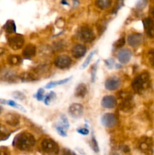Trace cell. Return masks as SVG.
I'll use <instances>...</instances> for the list:
<instances>
[{"label":"cell","instance_id":"obj_2","mask_svg":"<svg viewBox=\"0 0 154 155\" xmlns=\"http://www.w3.org/2000/svg\"><path fill=\"white\" fill-rule=\"evenodd\" d=\"M132 89L136 93L142 94L150 86V77L148 72H143L133 81Z\"/></svg>","mask_w":154,"mask_h":155},{"label":"cell","instance_id":"obj_38","mask_svg":"<svg viewBox=\"0 0 154 155\" xmlns=\"http://www.w3.org/2000/svg\"><path fill=\"white\" fill-rule=\"evenodd\" d=\"M13 95H14V97L15 98H18V99L23 100V99H24V98H25V95H24V94L21 93V92H14Z\"/></svg>","mask_w":154,"mask_h":155},{"label":"cell","instance_id":"obj_24","mask_svg":"<svg viewBox=\"0 0 154 155\" xmlns=\"http://www.w3.org/2000/svg\"><path fill=\"white\" fill-rule=\"evenodd\" d=\"M8 63L11 65H18L21 62V58L20 56L11 54L8 57Z\"/></svg>","mask_w":154,"mask_h":155},{"label":"cell","instance_id":"obj_15","mask_svg":"<svg viewBox=\"0 0 154 155\" xmlns=\"http://www.w3.org/2000/svg\"><path fill=\"white\" fill-rule=\"evenodd\" d=\"M143 40V37H142L141 34H137V33H134V34L130 35L128 37V43L131 46L135 47L140 45Z\"/></svg>","mask_w":154,"mask_h":155},{"label":"cell","instance_id":"obj_27","mask_svg":"<svg viewBox=\"0 0 154 155\" xmlns=\"http://www.w3.org/2000/svg\"><path fill=\"white\" fill-rule=\"evenodd\" d=\"M9 135H8V131L2 125L0 124V141L5 140L7 138H8Z\"/></svg>","mask_w":154,"mask_h":155},{"label":"cell","instance_id":"obj_4","mask_svg":"<svg viewBox=\"0 0 154 155\" xmlns=\"http://www.w3.org/2000/svg\"><path fill=\"white\" fill-rule=\"evenodd\" d=\"M152 145H153V142L152 139L146 136L140 138L138 142V148L142 152L145 154H150L152 151Z\"/></svg>","mask_w":154,"mask_h":155},{"label":"cell","instance_id":"obj_11","mask_svg":"<svg viewBox=\"0 0 154 155\" xmlns=\"http://www.w3.org/2000/svg\"><path fill=\"white\" fill-rule=\"evenodd\" d=\"M117 101L113 95H106L101 100V105L104 108H114L116 106Z\"/></svg>","mask_w":154,"mask_h":155},{"label":"cell","instance_id":"obj_44","mask_svg":"<svg viewBox=\"0 0 154 155\" xmlns=\"http://www.w3.org/2000/svg\"><path fill=\"white\" fill-rule=\"evenodd\" d=\"M0 102H1V103H2V104H6V101H5V100L0 99Z\"/></svg>","mask_w":154,"mask_h":155},{"label":"cell","instance_id":"obj_33","mask_svg":"<svg viewBox=\"0 0 154 155\" xmlns=\"http://www.w3.org/2000/svg\"><path fill=\"white\" fill-rule=\"evenodd\" d=\"M6 104H8V105H10V106H11V107H17V108H19L20 110H23V111H24V112L26 111L25 109H24L22 106H21L20 104H18L17 103H15L14 101H13L8 100V101H6Z\"/></svg>","mask_w":154,"mask_h":155},{"label":"cell","instance_id":"obj_1","mask_svg":"<svg viewBox=\"0 0 154 155\" xmlns=\"http://www.w3.org/2000/svg\"><path fill=\"white\" fill-rule=\"evenodd\" d=\"M36 139L30 133L24 132L15 136L13 141V145L21 151H29L35 145Z\"/></svg>","mask_w":154,"mask_h":155},{"label":"cell","instance_id":"obj_48","mask_svg":"<svg viewBox=\"0 0 154 155\" xmlns=\"http://www.w3.org/2000/svg\"><path fill=\"white\" fill-rule=\"evenodd\" d=\"M113 155H119V154H114Z\"/></svg>","mask_w":154,"mask_h":155},{"label":"cell","instance_id":"obj_35","mask_svg":"<svg viewBox=\"0 0 154 155\" xmlns=\"http://www.w3.org/2000/svg\"><path fill=\"white\" fill-rule=\"evenodd\" d=\"M60 119H61L62 126H63L65 129H66V130H67V129L69 128V122H68L67 117H66L65 115H61V117H60Z\"/></svg>","mask_w":154,"mask_h":155},{"label":"cell","instance_id":"obj_45","mask_svg":"<svg viewBox=\"0 0 154 155\" xmlns=\"http://www.w3.org/2000/svg\"><path fill=\"white\" fill-rule=\"evenodd\" d=\"M62 4H65V5H68V3L66 2H61Z\"/></svg>","mask_w":154,"mask_h":155},{"label":"cell","instance_id":"obj_39","mask_svg":"<svg viewBox=\"0 0 154 155\" xmlns=\"http://www.w3.org/2000/svg\"><path fill=\"white\" fill-rule=\"evenodd\" d=\"M98 62L95 64V65L93 66L91 69V81L94 82L95 81V75H96V71H97V64H98Z\"/></svg>","mask_w":154,"mask_h":155},{"label":"cell","instance_id":"obj_43","mask_svg":"<svg viewBox=\"0 0 154 155\" xmlns=\"http://www.w3.org/2000/svg\"><path fill=\"white\" fill-rule=\"evenodd\" d=\"M78 150H79V152H80V153H81V154H82V155H86L85 154V153H84V151H82V150L79 149V148H78Z\"/></svg>","mask_w":154,"mask_h":155},{"label":"cell","instance_id":"obj_29","mask_svg":"<svg viewBox=\"0 0 154 155\" xmlns=\"http://www.w3.org/2000/svg\"><path fill=\"white\" fill-rule=\"evenodd\" d=\"M95 51H92V52H91L90 54H89V55L88 56L87 58H86V59L85 60V61L83 62L82 65V67H81V69H85L86 67H88V65L89 63H90L92 57L94 56V54H95Z\"/></svg>","mask_w":154,"mask_h":155},{"label":"cell","instance_id":"obj_47","mask_svg":"<svg viewBox=\"0 0 154 155\" xmlns=\"http://www.w3.org/2000/svg\"><path fill=\"white\" fill-rule=\"evenodd\" d=\"M152 15H153V17H154V7H153V9H152Z\"/></svg>","mask_w":154,"mask_h":155},{"label":"cell","instance_id":"obj_23","mask_svg":"<svg viewBox=\"0 0 154 155\" xmlns=\"http://www.w3.org/2000/svg\"><path fill=\"white\" fill-rule=\"evenodd\" d=\"M20 79L21 80L24 82H30V81H33V80H36V77L34 74H31V73H23L20 75Z\"/></svg>","mask_w":154,"mask_h":155},{"label":"cell","instance_id":"obj_46","mask_svg":"<svg viewBox=\"0 0 154 155\" xmlns=\"http://www.w3.org/2000/svg\"><path fill=\"white\" fill-rule=\"evenodd\" d=\"M2 110V107H1V106H0V114H1Z\"/></svg>","mask_w":154,"mask_h":155},{"label":"cell","instance_id":"obj_32","mask_svg":"<svg viewBox=\"0 0 154 155\" xmlns=\"http://www.w3.org/2000/svg\"><path fill=\"white\" fill-rule=\"evenodd\" d=\"M147 57L149 64H150L151 66L154 68V48L153 49H151L150 51L148 52Z\"/></svg>","mask_w":154,"mask_h":155},{"label":"cell","instance_id":"obj_17","mask_svg":"<svg viewBox=\"0 0 154 155\" xmlns=\"http://www.w3.org/2000/svg\"><path fill=\"white\" fill-rule=\"evenodd\" d=\"M5 120L6 124L12 126V127L18 126L20 123L19 117L14 114H7L5 117Z\"/></svg>","mask_w":154,"mask_h":155},{"label":"cell","instance_id":"obj_18","mask_svg":"<svg viewBox=\"0 0 154 155\" xmlns=\"http://www.w3.org/2000/svg\"><path fill=\"white\" fill-rule=\"evenodd\" d=\"M36 53V48L32 44L30 45H27V46L24 48V51H23V56H24L25 58L30 59L31 58L34 57L35 54Z\"/></svg>","mask_w":154,"mask_h":155},{"label":"cell","instance_id":"obj_25","mask_svg":"<svg viewBox=\"0 0 154 155\" xmlns=\"http://www.w3.org/2000/svg\"><path fill=\"white\" fill-rule=\"evenodd\" d=\"M95 4L100 8L105 9L110 7L112 4V1H110V0H98V1L95 2Z\"/></svg>","mask_w":154,"mask_h":155},{"label":"cell","instance_id":"obj_6","mask_svg":"<svg viewBox=\"0 0 154 155\" xmlns=\"http://www.w3.org/2000/svg\"><path fill=\"white\" fill-rule=\"evenodd\" d=\"M117 122L118 119L116 116L111 113L105 114L101 117V123L104 127H107V128H112V127H115Z\"/></svg>","mask_w":154,"mask_h":155},{"label":"cell","instance_id":"obj_12","mask_svg":"<svg viewBox=\"0 0 154 155\" xmlns=\"http://www.w3.org/2000/svg\"><path fill=\"white\" fill-rule=\"evenodd\" d=\"M131 51L127 48H123V49L119 50L117 54V58L119 61L122 64H127L131 59Z\"/></svg>","mask_w":154,"mask_h":155},{"label":"cell","instance_id":"obj_26","mask_svg":"<svg viewBox=\"0 0 154 155\" xmlns=\"http://www.w3.org/2000/svg\"><path fill=\"white\" fill-rule=\"evenodd\" d=\"M119 98L122 101H126V100H131L132 99V95L129 92L122 90L119 93Z\"/></svg>","mask_w":154,"mask_h":155},{"label":"cell","instance_id":"obj_5","mask_svg":"<svg viewBox=\"0 0 154 155\" xmlns=\"http://www.w3.org/2000/svg\"><path fill=\"white\" fill-rule=\"evenodd\" d=\"M8 45L12 49L18 50L23 47L24 44V36L20 34L11 36L8 39Z\"/></svg>","mask_w":154,"mask_h":155},{"label":"cell","instance_id":"obj_9","mask_svg":"<svg viewBox=\"0 0 154 155\" xmlns=\"http://www.w3.org/2000/svg\"><path fill=\"white\" fill-rule=\"evenodd\" d=\"M71 58L67 55L58 56L54 61V64L56 67L60 69H64L68 68L71 64Z\"/></svg>","mask_w":154,"mask_h":155},{"label":"cell","instance_id":"obj_40","mask_svg":"<svg viewBox=\"0 0 154 155\" xmlns=\"http://www.w3.org/2000/svg\"><path fill=\"white\" fill-rule=\"evenodd\" d=\"M77 132H78L79 134L81 135H84V136H86V135H88L89 133V131L88 129L86 128H80V129H78V130H76Z\"/></svg>","mask_w":154,"mask_h":155},{"label":"cell","instance_id":"obj_34","mask_svg":"<svg viewBox=\"0 0 154 155\" xmlns=\"http://www.w3.org/2000/svg\"><path fill=\"white\" fill-rule=\"evenodd\" d=\"M34 98H36L38 101H42L44 99V90L42 89H39L38 90L37 93L34 95Z\"/></svg>","mask_w":154,"mask_h":155},{"label":"cell","instance_id":"obj_36","mask_svg":"<svg viewBox=\"0 0 154 155\" xmlns=\"http://www.w3.org/2000/svg\"><path fill=\"white\" fill-rule=\"evenodd\" d=\"M10 150L7 147H0V155H10Z\"/></svg>","mask_w":154,"mask_h":155},{"label":"cell","instance_id":"obj_19","mask_svg":"<svg viewBox=\"0 0 154 155\" xmlns=\"http://www.w3.org/2000/svg\"><path fill=\"white\" fill-rule=\"evenodd\" d=\"M86 93H87V87L84 83L79 84L75 89V95L78 98H84Z\"/></svg>","mask_w":154,"mask_h":155},{"label":"cell","instance_id":"obj_7","mask_svg":"<svg viewBox=\"0 0 154 155\" xmlns=\"http://www.w3.org/2000/svg\"><path fill=\"white\" fill-rule=\"evenodd\" d=\"M80 36H81L82 40L85 42H92L95 38L93 30L88 26H84L82 27L80 30Z\"/></svg>","mask_w":154,"mask_h":155},{"label":"cell","instance_id":"obj_42","mask_svg":"<svg viewBox=\"0 0 154 155\" xmlns=\"http://www.w3.org/2000/svg\"><path fill=\"white\" fill-rule=\"evenodd\" d=\"M63 155H76L74 151H71V150L67 149V148H65L63 149Z\"/></svg>","mask_w":154,"mask_h":155},{"label":"cell","instance_id":"obj_3","mask_svg":"<svg viewBox=\"0 0 154 155\" xmlns=\"http://www.w3.org/2000/svg\"><path fill=\"white\" fill-rule=\"evenodd\" d=\"M42 148L47 154L56 155L59 153V147L54 141L51 139H45L42 142Z\"/></svg>","mask_w":154,"mask_h":155},{"label":"cell","instance_id":"obj_14","mask_svg":"<svg viewBox=\"0 0 154 155\" xmlns=\"http://www.w3.org/2000/svg\"><path fill=\"white\" fill-rule=\"evenodd\" d=\"M143 25L148 36L154 37V21L151 18H146L143 20Z\"/></svg>","mask_w":154,"mask_h":155},{"label":"cell","instance_id":"obj_30","mask_svg":"<svg viewBox=\"0 0 154 155\" xmlns=\"http://www.w3.org/2000/svg\"><path fill=\"white\" fill-rule=\"evenodd\" d=\"M91 148L94 151H95L96 153L99 152V147H98V142H97L96 139H95V136L92 134V137H91Z\"/></svg>","mask_w":154,"mask_h":155},{"label":"cell","instance_id":"obj_8","mask_svg":"<svg viewBox=\"0 0 154 155\" xmlns=\"http://www.w3.org/2000/svg\"><path fill=\"white\" fill-rule=\"evenodd\" d=\"M83 110H84V107L82 104H77V103H74V104H71L69 107V113L71 115V117L73 118H80L83 114Z\"/></svg>","mask_w":154,"mask_h":155},{"label":"cell","instance_id":"obj_31","mask_svg":"<svg viewBox=\"0 0 154 155\" xmlns=\"http://www.w3.org/2000/svg\"><path fill=\"white\" fill-rule=\"evenodd\" d=\"M56 130L58 133L59 135H60L63 137H66V129H65L63 126H57L56 127Z\"/></svg>","mask_w":154,"mask_h":155},{"label":"cell","instance_id":"obj_20","mask_svg":"<svg viewBox=\"0 0 154 155\" xmlns=\"http://www.w3.org/2000/svg\"><path fill=\"white\" fill-rule=\"evenodd\" d=\"M133 106H134V104H133L131 100H126V101H121L120 105H119V108H120V110H122V111L128 112L133 108Z\"/></svg>","mask_w":154,"mask_h":155},{"label":"cell","instance_id":"obj_10","mask_svg":"<svg viewBox=\"0 0 154 155\" xmlns=\"http://www.w3.org/2000/svg\"><path fill=\"white\" fill-rule=\"evenodd\" d=\"M121 85V81L119 77H112L107 79L105 82V88L107 90L113 91L116 90L119 88Z\"/></svg>","mask_w":154,"mask_h":155},{"label":"cell","instance_id":"obj_28","mask_svg":"<svg viewBox=\"0 0 154 155\" xmlns=\"http://www.w3.org/2000/svg\"><path fill=\"white\" fill-rule=\"evenodd\" d=\"M55 98H56V94L53 92H50L49 94H48V95L45 96V104H46V105H48V104H49L51 101H54V100L55 99Z\"/></svg>","mask_w":154,"mask_h":155},{"label":"cell","instance_id":"obj_37","mask_svg":"<svg viewBox=\"0 0 154 155\" xmlns=\"http://www.w3.org/2000/svg\"><path fill=\"white\" fill-rule=\"evenodd\" d=\"M125 39H124V38H121V39H119V40L116 41V42H115L114 46L116 47V48H121V47H122L125 45Z\"/></svg>","mask_w":154,"mask_h":155},{"label":"cell","instance_id":"obj_13","mask_svg":"<svg viewBox=\"0 0 154 155\" xmlns=\"http://www.w3.org/2000/svg\"><path fill=\"white\" fill-rule=\"evenodd\" d=\"M17 79L16 74L11 70H3L0 72V80L7 82H14Z\"/></svg>","mask_w":154,"mask_h":155},{"label":"cell","instance_id":"obj_21","mask_svg":"<svg viewBox=\"0 0 154 155\" xmlns=\"http://www.w3.org/2000/svg\"><path fill=\"white\" fill-rule=\"evenodd\" d=\"M4 30L8 33H14L16 32V25H15L14 21L12 20H9L5 24L4 27H3Z\"/></svg>","mask_w":154,"mask_h":155},{"label":"cell","instance_id":"obj_41","mask_svg":"<svg viewBox=\"0 0 154 155\" xmlns=\"http://www.w3.org/2000/svg\"><path fill=\"white\" fill-rule=\"evenodd\" d=\"M146 1H139L137 2V5H136V7L138 9H141L143 8H144V6L146 5Z\"/></svg>","mask_w":154,"mask_h":155},{"label":"cell","instance_id":"obj_16","mask_svg":"<svg viewBox=\"0 0 154 155\" xmlns=\"http://www.w3.org/2000/svg\"><path fill=\"white\" fill-rule=\"evenodd\" d=\"M86 53V48L83 45H75L72 49V54L75 58H80Z\"/></svg>","mask_w":154,"mask_h":155},{"label":"cell","instance_id":"obj_22","mask_svg":"<svg viewBox=\"0 0 154 155\" xmlns=\"http://www.w3.org/2000/svg\"><path fill=\"white\" fill-rule=\"evenodd\" d=\"M72 77H69V78H66V79H63V80H57V81H53V82H50L48 83V84L45 86V88L46 89H51V88H54L57 86H60V85H63L64 83H67Z\"/></svg>","mask_w":154,"mask_h":155}]
</instances>
